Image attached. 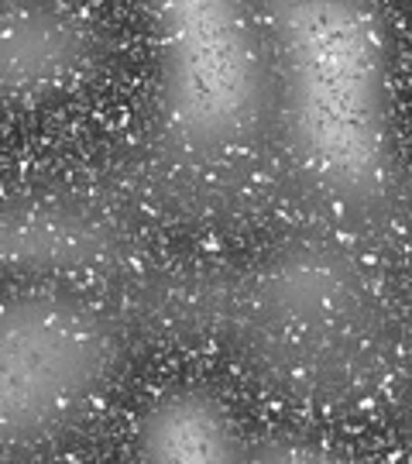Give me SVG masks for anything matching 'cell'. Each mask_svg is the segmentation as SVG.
Returning <instances> with one entry per match:
<instances>
[{
	"mask_svg": "<svg viewBox=\"0 0 412 464\" xmlns=\"http://www.w3.org/2000/svg\"><path fill=\"white\" fill-rule=\"evenodd\" d=\"M272 124L296 169L344 199L378 197L396 169V49L375 0H258Z\"/></svg>",
	"mask_w": 412,
	"mask_h": 464,
	"instance_id": "cell-1",
	"label": "cell"
},
{
	"mask_svg": "<svg viewBox=\"0 0 412 464\" xmlns=\"http://www.w3.org/2000/svg\"><path fill=\"white\" fill-rule=\"evenodd\" d=\"M162 134L203 162L234 159L272 121L258 0H141Z\"/></svg>",
	"mask_w": 412,
	"mask_h": 464,
	"instance_id": "cell-2",
	"label": "cell"
},
{
	"mask_svg": "<svg viewBox=\"0 0 412 464\" xmlns=\"http://www.w3.org/2000/svg\"><path fill=\"white\" fill-rule=\"evenodd\" d=\"M124 344L110 314L69 289L0 299V461L76 433L103 406Z\"/></svg>",
	"mask_w": 412,
	"mask_h": 464,
	"instance_id": "cell-3",
	"label": "cell"
},
{
	"mask_svg": "<svg viewBox=\"0 0 412 464\" xmlns=\"http://www.w3.org/2000/svg\"><path fill=\"white\" fill-rule=\"evenodd\" d=\"M107 55L103 21L76 0H0V107L38 111L72 97Z\"/></svg>",
	"mask_w": 412,
	"mask_h": 464,
	"instance_id": "cell-4",
	"label": "cell"
},
{
	"mask_svg": "<svg viewBox=\"0 0 412 464\" xmlns=\"http://www.w3.org/2000/svg\"><path fill=\"white\" fill-rule=\"evenodd\" d=\"M131 440L134 458L151 464H231L251 458L237 413L203 385L158 392L138 416Z\"/></svg>",
	"mask_w": 412,
	"mask_h": 464,
	"instance_id": "cell-5",
	"label": "cell"
}]
</instances>
